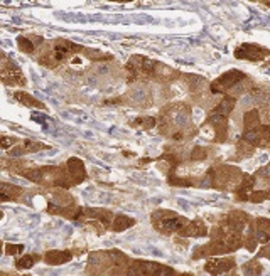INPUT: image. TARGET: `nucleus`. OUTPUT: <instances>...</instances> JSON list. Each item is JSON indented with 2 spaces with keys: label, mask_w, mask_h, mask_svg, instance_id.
Wrapping results in <instances>:
<instances>
[{
  "label": "nucleus",
  "mask_w": 270,
  "mask_h": 276,
  "mask_svg": "<svg viewBox=\"0 0 270 276\" xmlns=\"http://www.w3.org/2000/svg\"><path fill=\"white\" fill-rule=\"evenodd\" d=\"M51 49H53V52L56 54V58H58L59 63L66 61V59L71 58L73 54L84 51V47L78 46V44H74L71 41H66V39H58V41H54Z\"/></svg>",
  "instance_id": "10"
},
{
  "label": "nucleus",
  "mask_w": 270,
  "mask_h": 276,
  "mask_svg": "<svg viewBox=\"0 0 270 276\" xmlns=\"http://www.w3.org/2000/svg\"><path fill=\"white\" fill-rule=\"evenodd\" d=\"M267 56H270V49L257 46V44H242V46L237 47V51H235V58L245 59V61H250V63L263 61Z\"/></svg>",
  "instance_id": "8"
},
{
  "label": "nucleus",
  "mask_w": 270,
  "mask_h": 276,
  "mask_svg": "<svg viewBox=\"0 0 270 276\" xmlns=\"http://www.w3.org/2000/svg\"><path fill=\"white\" fill-rule=\"evenodd\" d=\"M71 259H73V251H68V249H51L44 254V263H48L51 266L66 264Z\"/></svg>",
  "instance_id": "15"
},
{
  "label": "nucleus",
  "mask_w": 270,
  "mask_h": 276,
  "mask_svg": "<svg viewBox=\"0 0 270 276\" xmlns=\"http://www.w3.org/2000/svg\"><path fill=\"white\" fill-rule=\"evenodd\" d=\"M208 158V150L203 148V147H194L189 153V160L191 162H201V160H206Z\"/></svg>",
  "instance_id": "30"
},
{
  "label": "nucleus",
  "mask_w": 270,
  "mask_h": 276,
  "mask_svg": "<svg viewBox=\"0 0 270 276\" xmlns=\"http://www.w3.org/2000/svg\"><path fill=\"white\" fill-rule=\"evenodd\" d=\"M206 123H209L211 127L214 128V132H216V140L218 143H223L224 140L228 137V118L223 117V115H218V113H209V117L206 120Z\"/></svg>",
  "instance_id": "14"
},
{
  "label": "nucleus",
  "mask_w": 270,
  "mask_h": 276,
  "mask_svg": "<svg viewBox=\"0 0 270 276\" xmlns=\"http://www.w3.org/2000/svg\"><path fill=\"white\" fill-rule=\"evenodd\" d=\"M110 269H112V259H110L108 251H97V253L89 254L86 274L103 276V274H108Z\"/></svg>",
  "instance_id": "4"
},
{
  "label": "nucleus",
  "mask_w": 270,
  "mask_h": 276,
  "mask_svg": "<svg viewBox=\"0 0 270 276\" xmlns=\"http://www.w3.org/2000/svg\"><path fill=\"white\" fill-rule=\"evenodd\" d=\"M177 276H193V274H188V273H184V274H177Z\"/></svg>",
  "instance_id": "38"
},
{
  "label": "nucleus",
  "mask_w": 270,
  "mask_h": 276,
  "mask_svg": "<svg viewBox=\"0 0 270 276\" xmlns=\"http://www.w3.org/2000/svg\"><path fill=\"white\" fill-rule=\"evenodd\" d=\"M235 266H237L235 258H214L204 263V271L211 276H219V274L230 273Z\"/></svg>",
  "instance_id": "12"
},
{
  "label": "nucleus",
  "mask_w": 270,
  "mask_h": 276,
  "mask_svg": "<svg viewBox=\"0 0 270 276\" xmlns=\"http://www.w3.org/2000/svg\"><path fill=\"white\" fill-rule=\"evenodd\" d=\"M267 199H268L267 190H253L248 200L250 202H253V204H260V202H263V200H267Z\"/></svg>",
  "instance_id": "33"
},
{
  "label": "nucleus",
  "mask_w": 270,
  "mask_h": 276,
  "mask_svg": "<svg viewBox=\"0 0 270 276\" xmlns=\"http://www.w3.org/2000/svg\"><path fill=\"white\" fill-rule=\"evenodd\" d=\"M24 251V246L22 244H6V254L9 256H17V254H21Z\"/></svg>",
  "instance_id": "34"
},
{
  "label": "nucleus",
  "mask_w": 270,
  "mask_h": 276,
  "mask_svg": "<svg viewBox=\"0 0 270 276\" xmlns=\"http://www.w3.org/2000/svg\"><path fill=\"white\" fill-rule=\"evenodd\" d=\"M169 184L177 185V187H191L194 185V179H184V177H176V175H169Z\"/></svg>",
  "instance_id": "31"
},
{
  "label": "nucleus",
  "mask_w": 270,
  "mask_h": 276,
  "mask_svg": "<svg viewBox=\"0 0 270 276\" xmlns=\"http://www.w3.org/2000/svg\"><path fill=\"white\" fill-rule=\"evenodd\" d=\"M268 64H270V61H268Z\"/></svg>",
  "instance_id": "43"
},
{
  "label": "nucleus",
  "mask_w": 270,
  "mask_h": 276,
  "mask_svg": "<svg viewBox=\"0 0 270 276\" xmlns=\"http://www.w3.org/2000/svg\"><path fill=\"white\" fill-rule=\"evenodd\" d=\"M265 4H267V6H270V2H265Z\"/></svg>",
  "instance_id": "41"
},
{
  "label": "nucleus",
  "mask_w": 270,
  "mask_h": 276,
  "mask_svg": "<svg viewBox=\"0 0 270 276\" xmlns=\"http://www.w3.org/2000/svg\"><path fill=\"white\" fill-rule=\"evenodd\" d=\"M19 140L16 137H9V135H4L2 137V148H11V147H16Z\"/></svg>",
  "instance_id": "35"
},
{
  "label": "nucleus",
  "mask_w": 270,
  "mask_h": 276,
  "mask_svg": "<svg viewBox=\"0 0 270 276\" xmlns=\"http://www.w3.org/2000/svg\"><path fill=\"white\" fill-rule=\"evenodd\" d=\"M258 256H260V258H267V259H270V244L263 246V248L258 251Z\"/></svg>",
  "instance_id": "37"
},
{
  "label": "nucleus",
  "mask_w": 270,
  "mask_h": 276,
  "mask_svg": "<svg viewBox=\"0 0 270 276\" xmlns=\"http://www.w3.org/2000/svg\"><path fill=\"white\" fill-rule=\"evenodd\" d=\"M245 79V74L240 71V69H232V71H227L224 74H221L218 79H214L211 83V93H224L230 91L232 88L238 86Z\"/></svg>",
  "instance_id": "6"
},
{
  "label": "nucleus",
  "mask_w": 270,
  "mask_h": 276,
  "mask_svg": "<svg viewBox=\"0 0 270 276\" xmlns=\"http://www.w3.org/2000/svg\"><path fill=\"white\" fill-rule=\"evenodd\" d=\"M133 226H135V219L128 217V215L120 214L113 219L112 231H115V233H122V231H127L130 228H133Z\"/></svg>",
  "instance_id": "22"
},
{
  "label": "nucleus",
  "mask_w": 270,
  "mask_h": 276,
  "mask_svg": "<svg viewBox=\"0 0 270 276\" xmlns=\"http://www.w3.org/2000/svg\"><path fill=\"white\" fill-rule=\"evenodd\" d=\"M22 153H26V148H21V147H14L12 150H9V155H11L12 158H16V157H21Z\"/></svg>",
  "instance_id": "36"
},
{
  "label": "nucleus",
  "mask_w": 270,
  "mask_h": 276,
  "mask_svg": "<svg viewBox=\"0 0 270 276\" xmlns=\"http://www.w3.org/2000/svg\"><path fill=\"white\" fill-rule=\"evenodd\" d=\"M243 172L237 167L232 165H218V167H211L208 170L206 179L208 182H211V187L228 190V189H237L238 184L242 182Z\"/></svg>",
  "instance_id": "1"
},
{
  "label": "nucleus",
  "mask_w": 270,
  "mask_h": 276,
  "mask_svg": "<svg viewBox=\"0 0 270 276\" xmlns=\"http://www.w3.org/2000/svg\"><path fill=\"white\" fill-rule=\"evenodd\" d=\"M260 123H262V117H260L258 109H248V112L243 115V127H245V130L258 128Z\"/></svg>",
  "instance_id": "21"
},
{
  "label": "nucleus",
  "mask_w": 270,
  "mask_h": 276,
  "mask_svg": "<svg viewBox=\"0 0 270 276\" xmlns=\"http://www.w3.org/2000/svg\"><path fill=\"white\" fill-rule=\"evenodd\" d=\"M242 140H243V142L250 143L252 147H260V132H258V128H255V130H245Z\"/></svg>",
  "instance_id": "27"
},
{
  "label": "nucleus",
  "mask_w": 270,
  "mask_h": 276,
  "mask_svg": "<svg viewBox=\"0 0 270 276\" xmlns=\"http://www.w3.org/2000/svg\"><path fill=\"white\" fill-rule=\"evenodd\" d=\"M26 276H29V274H26Z\"/></svg>",
  "instance_id": "42"
},
{
  "label": "nucleus",
  "mask_w": 270,
  "mask_h": 276,
  "mask_svg": "<svg viewBox=\"0 0 270 276\" xmlns=\"http://www.w3.org/2000/svg\"><path fill=\"white\" fill-rule=\"evenodd\" d=\"M24 148H26V152L29 153H34V152H39V150H46L49 148L48 145H44L42 142H37V140H24Z\"/></svg>",
  "instance_id": "29"
},
{
  "label": "nucleus",
  "mask_w": 270,
  "mask_h": 276,
  "mask_svg": "<svg viewBox=\"0 0 270 276\" xmlns=\"http://www.w3.org/2000/svg\"><path fill=\"white\" fill-rule=\"evenodd\" d=\"M255 187V179H253V175H247L245 174L243 175V179H242V182L238 184V187L235 189V194H237V199L238 200H248L250 199V195H252L253 192V189Z\"/></svg>",
  "instance_id": "17"
},
{
  "label": "nucleus",
  "mask_w": 270,
  "mask_h": 276,
  "mask_svg": "<svg viewBox=\"0 0 270 276\" xmlns=\"http://www.w3.org/2000/svg\"><path fill=\"white\" fill-rule=\"evenodd\" d=\"M248 229L252 231L257 243L260 244H267L270 241V219L267 217H258L253 223H250Z\"/></svg>",
  "instance_id": "13"
},
{
  "label": "nucleus",
  "mask_w": 270,
  "mask_h": 276,
  "mask_svg": "<svg viewBox=\"0 0 270 276\" xmlns=\"http://www.w3.org/2000/svg\"><path fill=\"white\" fill-rule=\"evenodd\" d=\"M17 46H19V49H21L22 52H26V54H32L34 49H36V44L32 42V39L22 37V36L17 39Z\"/></svg>",
  "instance_id": "28"
},
{
  "label": "nucleus",
  "mask_w": 270,
  "mask_h": 276,
  "mask_svg": "<svg viewBox=\"0 0 270 276\" xmlns=\"http://www.w3.org/2000/svg\"><path fill=\"white\" fill-rule=\"evenodd\" d=\"M127 276H176V271L171 266L156 263V261L135 259L128 266Z\"/></svg>",
  "instance_id": "3"
},
{
  "label": "nucleus",
  "mask_w": 270,
  "mask_h": 276,
  "mask_svg": "<svg viewBox=\"0 0 270 276\" xmlns=\"http://www.w3.org/2000/svg\"><path fill=\"white\" fill-rule=\"evenodd\" d=\"M64 169H66V174L69 180L73 182V185H78L86 180V169H84V163L83 160H79L76 157H71L66 160V163H64Z\"/></svg>",
  "instance_id": "11"
},
{
  "label": "nucleus",
  "mask_w": 270,
  "mask_h": 276,
  "mask_svg": "<svg viewBox=\"0 0 270 276\" xmlns=\"http://www.w3.org/2000/svg\"><path fill=\"white\" fill-rule=\"evenodd\" d=\"M179 234L184 236V238H203V236L208 234V228L201 219H194L189 220V224Z\"/></svg>",
  "instance_id": "16"
},
{
  "label": "nucleus",
  "mask_w": 270,
  "mask_h": 276,
  "mask_svg": "<svg viewBox=\"0 0 270 276\" xmlns=\"http://www.w3.org/2000/svg\"><path fill=\"white\" fill-rule=\"evenodd\" d=\"M2 276H11V274H7V273H2Z\"/></svg>",
  "instance_id": "39"
},
{
  "label": "nucleus",
  "mask_w": 270,
  "mask_h": 276,
  "mask_svg": "<svg viewBox=\"0 0 270 276\" xmlns=\"http://www.w3.org/2000/svg\"><path fill=\"white\" fill-rule=\"evenodd\" d=\"M156 125H157V120L154 117H139L137 120L130 122V127H139V128H144V130L156 128Z\"/></svg>",
  "instance_id": "25"
},
{
  "label": "nucleus",
  "mask_w": 270,
  "mask_h": 276,
  "mask_svg": "<svg viewBox=\"0 0 270 276\" xmlns=\"http://www.w3.org/2000/svg\"><path fill=\"white\" fill-rule=\"evenodd\" d=\"M14 98H16V101L22 103L24 106H29V108H39V109H46V104L42 101H37L36 98L31 96V94H27L26 91H16L14 93Z\"/></svg>",
  "instance_id": "18"
},
{
  "label": "nucleus",
  "mask_w": 270,
  "mask_h": 276,
  "mask_svg": "<svg viewBox=\"0 0 270 276\" xmlns=\"http://www.w3.org/2000/svg\"><path fill=\"white\" fill-rule=\"evenodd\" d=\"M221 226H224L230 233H242L245 228L250 226V215L242 210H232L223 217Z\"/></svg>",
  "instance_id": "9"
},
{
  "label": "nucleus",
  "mask_w": 270,
  "mask_h": 276,
  "mask_svg": "<svg viewBox=\"0 0 270 276\" xmlns=\"http://www.w3.org/2000/svg\"><path fill=\"white\" fill-rule=\"evenodd\" d=\"M22 177L31 180V182H36V184H51L54 185V180L58 179L59 175V167H34V169H27V170H22Z\"/></svg>",
  "instance_id": "5"
},
{
  "label": "nucleus",
  "mask_w": 270,
  "mask_h": 276,
  "mask_svg": "<svg viewBox=\"0 0 270 276\" xmlns=\"http://www.w3.org/2000/svg\"><path fill=\"white\" fill-rule=\"evenodd\" d=\"M22 187L9 182H2V200L4 202H11V200H16L22 195Z\"/></svg>",
  "instance_id": "19"
},
{
  "label": "nucleus",
  "mask_w": 270,
  "mask_h": 276,
  "mask_svg": "<svg viewBox=\"0 0 270 276\" xmlns=\"http://www.w3.org/2000/svg\"><path fill=\"white\" fill-rule=\"evenodd\" d=\"M235 104H237V99L233 96H224L221 101H219L216 106H214L213 113H218V115H223V117H230L232 112L235 109Z\"/></svg>",
  "instance_id": "20"
},
{
  "label": "nucleus",
  "mask_w": 270,
  "mask_h": 276,
  "mask_svg": "<svg viewBox=\"0 0 270 276\" xmlns=\"http://www.w3.org/2000/svg\"><path fill=\"white\" fill-rule=\"evenodd\" d=\"M2 83L7 86H24L26 78L22 71L2 52Z\"/></svg>",
  "instance_id": "7"
},
{
  "label": "nucleus",
  "mask_w": 270,
  "mask_h": 276,
  "mask_svg": "<svg viewBox=\"0 0 270 276\" xmlns=\"http://www.w3.org/2000/svg\"><path fill=\"white\" fill-rule=\"evenodd\" d=\"M253 150L255 147H252L250 143L247 142H240L238 143V147H237V158H243V157H248V155H252L253 153Z\"/></svg>",
  "instance_id": "32"
},
{
  "label": "nucleus",
  "mask_w": 270,
  "mask_h": 276,
  "mask_svg": "<svg viewBox=\"0 0 270 276\" xmlns=\"http://www.w3.org/2000/svg\"><path fill=\"white\" fill-rule=\"evenodd\" d=\"M242 269L245 276H260L263 271V266L258 263V259H252V261H247Z\"/></svg>",
  "instance_id": "24"
},
{
  "label": "nucleus",
  "mask_w": 270,
  "mask_h": 276,
  "mask_svg": "<svg viewBox=\"0 0 270 276\" xmlns=\"http://www.w3.org/2000/svg\"><path fill=\"white\" fill-rule=\"evenodd\" d=\"M41 259V256H36V254H24L22 258L17 259L16 263V268L17 269H29L32 268L34 264H36V261Z\"/></svg>",
  "instance_id": "26"
},
{
  "label": "nucleus",
  "mask_w": 270,
  "mask_h": 276,
  "mask_svg": "<svg viewBox=\"0 0 270 276\" xmlns=\"http://www.w3.org/2000/svg\"><path fill=\"white\" fill-rule=\"evenodd\" d=\"M228 276H238V274H235V273H233V274H228Z\"/></svg>",
  "instance_id": "40"
},
{
  "label": "nucleus",
  "mask_w": 270,
  "mask_h": 276,
  "mask_svg": "<svg viewBox=\"0 0 270 276\" xmlns=\"http://www.w3.org/2000/svg\"><path fill=\"white\" fill-rule=\"evenodd\" d=\"M179 73H176L174 69L171 68H167V66H162V64H157V68H156V71H154V79H157V81H171V79H174L177 76Z\"/></svg>",
  "instance_id": "23"
},
{
  "label": "nucleus",
  "mask_w": 270,
  "mask_h": 276,
  "mask_svg": "<svg viewBox=\"0 0 270 276\" xmlns=\"http://www.w3.org/2000/svg\"><path fill=\"white\" fill-rule=\"evenodd\" d=\"M152 223L159 233L162 234H172V233H181V231L189 224V220L184 215H177L172 210H164L159 209L152 214Z\"/></svg>",
  "instance_id": "2"
}]
</instances>
